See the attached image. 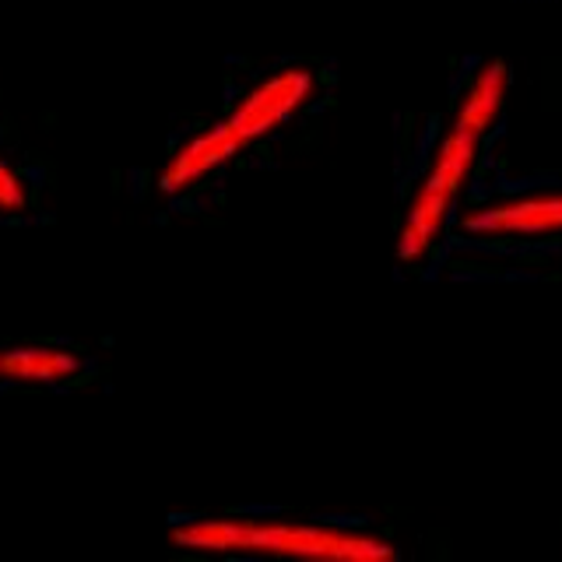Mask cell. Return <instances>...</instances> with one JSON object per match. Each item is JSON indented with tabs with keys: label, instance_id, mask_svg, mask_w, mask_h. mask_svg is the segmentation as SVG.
Listing matches in <instances>:
<instances>
[{
	"label": "cell",
	"instance_id": "5",
	"mask_svg": "<svg viewBox=\"0 0 562 562\" xmlns=\"http://www.w3.org/2000/svg\"><path fill=\"white\" fill-rule=\"evenodd\" d=\"M239 151H246V140L236 134L233 123L228 120L211 123V127L187 137L183 145L169 155L162 176H158V187L166 193H187L198 183H204L207 176H215L222 166L233 162Z\"/></svg>",
	"mask_w": 562,
	"mask_h": 562
},
{
	"label": "cell",
	"instance_id": "4",
	"mask_svg": "<svg viewBox=\"0 0 562 562\" xmlns=\"http://www.w3.org/2000/svg\"><path fill=\"white\" fill-rule=\"evenodd\" d=\"M316 85L321 81H316L313 67L306 64L278 67L246 88L233 102V110L225 113V120L233 123L236 134L246 140V148H250L254 140H260L263 134H274L299 110H306V102L316 95Z\"/></svg>",
	"mask_w": 562,
	"mask_h": 562
},
{
	"label": "cell",
	"instance_id": "8",
	"mask_svg": "<svg viewBox=\"0 0 562 562\" xmlns=\"http://www.w3.org/2000/svg\"><path fill=\"white\" fill-rule=\"evenodd\" d=\"M25 204H29V190L22 183V176L0 158V211L4 215H18V211H25Z\"/></svg>",
	"mask_w": 562,
	"mask_h": 562
},
{
	"label": "cell",
	"instance_id": "3",
	"mask_svg": "<svg viewBox=\"0 0 562 562\" xmlns=\"http://www.w3.org/2000/svg\"><path fill=\"white\" fill-rule=\"evenodd\" d=\"M461 233L488 243L552 239L562 236V187L527 190L514 198H492L461 215Z\"/></svg>",
	"mask_w": 562,
	"mask_h": 562
},
{
	"label": "cell",
	"instance_id": "7",
	"mask_svg": "<svg viewBox=\"0 0 562 562\" xmlns=\"http://www.w3.org/2000/svg\"><path fill=\"white\" fill-rule=\"evenodd\" d=\"M81 373V359L57 345H14L0 351V380L67 383Z\"/></svg>",
	"mask_w": 562,
	"mask_h": 562
},
{
	"label": "cell",
	"instance_id": "1",
	"mask_svg": "<svg viewBox=\"0 0 562 562\" xmlns=\"http://www.w3.org/2000/svg\"><path fill=\"white\" fill-rule=\"evenodd\" d=\"M172 544L190 552H243V555H295L338 562H386L397 549L383 535L359 527L278 520V517H204L183 520L169 531Z\"/></svg>",
	"mask_w": 562,
	"mask_h": 562
},
{
	"label": "cell",
	"instance_id": "6",
	"mask_svg": "<svg viewBox=\"0 0 562 562\" xmlns=\"http://www.w3.org/2000/svg\"><path fill=\"white\" fill-rule=\"evenodd\" d=\"M509 81H514V70H509L506 60L488 57L482 64H474L464 88H461V95L453 102V113H450L453 127H461V131L485 140L499 127V120L506 113Z\"/></svg>",
	"mask_w": 562,
	"mask_h": 562
},
{
	"label": "cell",
	"instance_id": "2",
	"mask_svg": "<svg viewBox=\"0 0 562 562\" xmlns=\"http://www.w3.org/2000/svg\"><path fill=\"white\" fill-rule=\"evenodd\" d=\"M482 148V137L453 127V123L443 127L397 228V257L404 263L426 260L436 250V243L443 239L453 211L461 204V193L474 180V172H479Z\"/></svg>",
	"mask_w": 562,
	"mask_h": 562
}]
</instances>
